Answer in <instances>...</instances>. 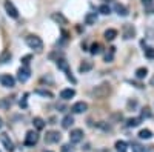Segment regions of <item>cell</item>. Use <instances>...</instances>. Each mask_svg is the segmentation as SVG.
I'll return each instance as SVG.
<instances>
[{
	"label": "cell",
	"instance_id": "6da1fadb",
	"mask_svg": "<svg viewBox=\"0 0 154 152\" xmlns=\"http://www.w3.org/2000/svg\"><path fill=\"white\" fill-rule=\"evenodd\" d=\"M25 43H26L31 49H35V51L43 49V42H42L40 37H37V35H26L25 37Z\"/></svg>",
	"mask_w": 154,
	"mask_h": 152
},
{
	"label": "cell",
	"instance_id": "7a4b0ae2",
	"mask_svg": "<svg viewBox=\"0 0 154 152\" xmlns=\"http://www.w3.org/2000/svg\"><path fill=\"white\" fill-rule=\"evenodd\" d=\"M109 92H111L109 85H100V86H97V88H94V89H93V94L97 98H105V97L109 95Z\"/></svg>",
	"mask_w": 154,
	"mask_h": 152
},
{
	"label": "cell",
	"instance_id": "3957f363",
	"mask_svg": "<svg viewBox=\"0 0 154 152\" xmlns=\"http://www.w3.org/2000/svg\"><path fill=\"white\" fill-rule=\"evenodd\" d=\"M37 142H38V134L37 132H34V131L26 132V137H25V146L32 148V146L37 145Z\"/></svg>",
	"mask_w": 154,
	"mask_h": 152
},
{
	"label": "cell",
	"instance_id": "277c9868",
	"mask_svg": "<svg viewBox=\"0 0 154 152\" xmlns=\"http://www.w3.org/2000/svg\"><path fill=\"white\" fill-rule=\"evenodd\" d=\"M60 138H62L60 132L49 131V132H46V135H45V143H48V145H51V143H59Z\"/></svg>",
	"mask_w": 154,
	"mask_h": 152
},
{
	"label": "cell",
	"instance_id": "5b68a950",
	"mask_svg": "<svg viewBox=\"0 0 154 152\" xmlns=\"http://www.w3.org/2000/svg\"><path fill=\"white\" fill-rule=\"evenodd\" d=\"M0 142H2V145H3V148L8 151V152H12V151H14L16 148H14V143H12L11 142V138H9V135L8 134H2V135H0Z\"/></svg>",
	"mask_w": 154,
	"mask_h": 152
},
{
	"label": "cell",
	"instance_id": "8992f818",
	"mask_svg": "<svg viewBox=\"0 0 154 152\" xmlns=\"http://www.w3.org/2000/svg\"><path fill=\"white\" fill-rule=\"evenodd\" d=\"M29 77H31V72H29V69H28L26 66H22V68L17 71V80H19V82L25 83Z\"/></svg>",
	"mask_w": 154,
	"mask_h": 152
},
{
	"label": "cell",
	"instance_id": "52a82bcc",
	"mask_svg": "<svg viewBox=\"0 0 154 152\" xmlns=\"http://www.w3.org/2000/svg\"><path fill=\"white\" fill-rule=\"evenodd\" d=\"M83 138V131L82 129H72L69 134V142L71 143H80Z\"/></svg>",
	"mask_w": 154,
	"mask_h": 152
},
{
	"label": "cell",
	"instance_id": "ba28073f",
	"mask_svg": "<svg viewBox=\"0 0 154 152\" xmlns=\"http://www.w3.org/2000/svg\"><path fill=\"white\" fill-rule=\"evenodd\" d=\"M0 83H2L3 88H14L16 80H14V77H11L9 74H3L2 77H0Z\"/></svg>",
	"mask_w": 154,
	"mask_h": 152
},
{
	"label": "cell",
	"instance_id": "9c48e42d",
	"mask_svg": "<svg viewBox=\"0 0 154 152\" xmlns=\"http://www.w3.org/2000/svg\"><path fill=\"white\" fill-rule=\"evenodd\" d=\"M5 9H6V14L9 17H12V19H17L19 17V11L16 9V6L12 5L9 0H6V2H5Z\"/></svg>",
	"mask_w": 154,
	"mask_h": 152
},
{
	"label": "cell",
	"instance_id": "30bf717a",
	"mask_svg": "<svg viewBox=\"0 0 154 152\" xmlns=\"http://www.w3.org/2000/svg\"><path fill=\"white\" fill-rule=\"evenodd\" d=\"M134 35H136V29H134L133 25H125L123 26V39L130 40V39H133Z\"/></svg>",
	"mask_w": 154,
	"mask_h": 152
},
{
	"label": "cell",
	"instance_id": "8fae6325",
	"mask_svg": "<svg viewBox=\"0 0 154 152\" xmlns=\"http://www.w3.org/2000/svg\"><path fill=\"white\" fill-rule=\"evenodd\" d=\"M86 109H88V105L85 103V101H77V103H74L72 108H71V111H72L74 114H82V112H85Z\"/></svg>",
	"mask_w": 154,
	"mask_h": 152
},
{
	"label": "cell",
	"instance_id": "7c38bea8",
	"mask_svg": "<svg viewBox=\"0 0 154 152\" xmlns=\"http://www.w3.org/2000/svg\"><path fill=\"white\" fill-rule=\"evenodd\" d=\"M56 65L59 69H62L63 72H69V65H68V61L65 58H57L56 60Z\"/></svg>",
	"mask_w": 154,
	"mask_h": 152
},
{
	"label": "cell",
	"instance_id": "4fadbf2b",
	"mask_svg": "<svg viewBox=\"0 0 154 152\" xmlns=\"http://www.w3.org/2000/svg\"><path fill=\"white\" fill-rule=\"evenodd\" d=\"M91 69H93V61H89V60H83V61L80 63V66H79V71H80L82 74L91 71Z\"/></svg>",
	"mask_w": 154,
	"mask_h": 152
},
{
	"label": "cell",
	"instance_id": "5bb4252c",
	"mask_svg": "<svg viewBox=\"0 0 154 152\" xmlns=\"http://www.w3.org/2000/svg\"><path fill=\"white\" fill-rule=\"evenodd\" d=\"M74 95H75V91L71 89V88H68V89H62V91H60V98H63V100H69V98H72Z\"/></svg>",
	"mask_w": 154,
	"mask_h": 152
},
{
	"label": "cell",
	"instance_id": "9a60e30c",
	"mask_svg": "<svg viewBox=\"0 0 154 152\" xmlns=\"http://www.w3.org/2000/svg\"><path fill=\"white\" fill-rule=\"evenodd\" d=\"M51 19H53L54 22H57V23H60V25H66V23H68L66 17L63 16L62 12H54V14L51 16Z\"/></svg>",
	"mask_w": 154,
	"mask_h": 152
},
{
	"label": "cell",
	"instance_id": "2e32d148",
	"mask_svg": "<svg viewBox=\"0 0 154 152\" xmlns=\"http://www.w3.org/2000/svg\"><path fill=\"white\" fill-rule=\"evenodd\" d=\"M72 124H74V118L71 115H65V117H63V120H62V128L63 129H69Z\"/></svg>",
	"mask_w": 154,
	"mask_h": 152
},
{
	"label": "cell",
	"instance_id": "e0dca14e",
	"mask_svg": "<svg viewBox=\"0 0 154 152\" xmlns=\"http://www.w3.org/2000/svg\"><path fill=\"white\" fill-rule=\"evenodd\" d=\"M114 9H116V12H117L119 16H122V17H126V16H128L126 6H123V5H120V3H116V5H114Z\"/></svg>",
	"mask_w": 154,
	"mask_h": 152
},
{
	"label": "cell",
	"instance_id": "ac0fdd59",
	"mask_svg": "<svg viewBox=\"0 0 154 152\" xmlns=\"http://www.w3.org/2000/svg\"><path fill=\"white\" fill-rule=\"evenodd\" d=\"M32 124H34V128H35L37 131H42V129L45 128V120L40 118V117H35V118L32 120Z\"/></svg>",
	"mask_w": 154,
	"mask_h": 152
},
{
	"label": "cell",
	"instance_id": "d6986e66",
	"mask_svg": "<svg viewBox=\"0 0 154 152\" xmlns=\"http://www.w3.org/2000/svg\"><path fill=\"white\" fill-rule=\"evenodd\" d=\"M97 20V14L96 12H88V14L85 16V23L86 25H94Z\"/></svg>",
	"mask_w": 154,
	"mask_h": 152
},
{
	"label": "cell",
	"instance_id": "ffe728a7",
	"mask_svg": "<svg viewBox=\"0 0 154 152\" xmlns=\"http://www.w3.org/2000/svg\"><path fill=\"white\" fill-rule=\"evenodd\" d=\"M103 35H105V39H106L108 42H112L116 37H117V31H116V29H106Z\"/></svg>",
	"mask_w": 154,
	"mask_h": 152
},
{
	"label": "cell",
	"instance_id": "44dd1931",
	"mask_svg": "<svg viewBox=\"0 0 154 152\" xmlns=\"http://www.w3.org/2000/svg\"><path fill=\"white\" fill-rule=\"evenodd\" d=\"M146 75H148V69H146V68H137V69H136V77H137L139 80L145 79Z\"/></svg>",
	"mask_w": 154,
	"mask_h": 152
},
{
	"label": "cell",
	"instance_id": "7402d4cb",
	"mask_svg": "<svg viewBox=\"0 0 154 152\" xmlns=\"http://www.w3.org/2000/svg\"><path fill=\"white\" fill-rule=\"evenodd\" d=\"M151 137H152V132L149 129H142L139 132V138H142V140H149Z\"/></svg>",
	"mask_w": 154,
	"mask_h": 152
},
{
	"label": "cell",
	"instance_id": "603a6c76",
	"mask_svg": "<svg viewBox=\"0 0 154 152\" xmlns=\"http://www.w3.org/2000/svg\"><path fill=\"white\" fill-rule=\"evenodd\" d=\"M9 60H11V52H9V49H5L0 54V63H8Z\"/></svg>",
	"mask_w": 154,
	"mask_h": 152
},
{
	"label": "cell",
	"instance_id": "cb8c5ba5",
	"mask_svg": "<svg viewBox=\"0 0 154 152\" xmlns=\"http://www.w3.org/2000/svg\"><path fill=\"white\" fill-rule=\"evenodd\" d=\"M140 123H142V118H130V120H126L128 128H136V126H139Z\"/></svg>",
	"mask_w": 154,
	"mask_h": 152
},
{
	"label": "cell",
	"instance_id": "d4e9b609",
	"mask_svg": "<svg viewBox=\"0 0 154 152\" xmlns=\"http://www.w3.org/2000/svg\"><path fill=\"white\" fill-rule=\"evenodd\" d=\"M34 92H35L37 95L45 97V98H53V92H51V91H46V89H35Z\"/></svg>",
	"mask_w": 154,
	"mask_h": 152
},
{
	"label": "cell",
	"instance_id": "484cf974",
	"mask_svg": "<svg viewBox=\"0 0 154 152\" xmlns=\"http://www.w3.org/2000/svg\"><path fill=\"white\" fill-rule=\"evenodd\" d=\"M89 52H91L93 55L100 54V52H102V46H100L99 43H93V45H91V48H89Z\"/></svg>",
	"mask_w": 154,
	"mask_h": 152
},
{
	"label": "cell",
	"instance_id": "4316f807",
	"mask_svg": "<svg viewBox=\"0 0 154 152\" xmlns=\"http://www.w3.org/2000/svg\"><path fill=\"white\" fill-rule=\"evenodd\" d=\"M116 149H117L119 152H126V143H125L123 140L116 142Z\"/></svg>",
	"mask_w": 154,
	"mask_h": 152
},
{
	"label": "cell",
	"instance_id": "83f0119b",
	"mask_svg": "<svg viewBox=\"0 0 154 152\" xmlns=\"http://www.w3.org/2000/svg\"><path fill=\"white\" fill-rule=\"evenodd\" d=\"M11 100L9 98H0V109H9Z\"/></svg>",
	"mask_w": 154,
	"mask_h": 152
},
{
	"label": "cell",
	"instance_id": "f1b7e54d",
	"mask_svg": "<svg viewBox=\"0 0 154 152\" xmlns=\"http://www.w3.org/2000/svg\"><path fill=\"white\" fill-rule=\"evenodd\" d=\"M99 12H100V14H103V16H108L111 12V8L108 5H100L99 6Z\"/></svg>",
	"mask_w": 154,
	"mask_h": 152
},
{
	"label": "cell",
	"instance_id": "f546056e",
	"mask_svg": "<svg viewBox=\"0 0 154 152\" xmlns=\"http://www.w3.org/2000/svg\"><path fill=\"white\" fill-rule=\"evenodd\" d=\"M133 152H146V148H143L139 143H133Z\"/></svg>",
	"mask_w": 154,
	"mask_h": 152
},
{
	"label": "cell",
	"instance_id": "4dcf8cb0",
	"mask_svg": "<svg viewBox=\"0 0 154 152\" xmlns=\"http://www.w3.org/2000/svg\"><path fill=\"white\" fill-rule=\"evenodd\" d=\"M145 57L149 60H154V48H146L145 49Z\"/></svg>",
	"mask_w": 154,
	"mask_h": 152
},
{
	"label": "cell",
	"instance_id": "1f68e13d",
	"mask_svg": "<svg viewBox=\"0 0 154 152\" xmlns=\"http://www.w3.org/2000/svg\"><path fill=\"white\" fill-rule=\"evenodd\" d=\"M31 60H32V55L29 54V55H25V57H22V60H20V61H22V65H23V66H28Z\"/></svg>",
	"mask_w": 154,
	"mask_h": 152
},
{
	"label": "cell",
	"instance_id": "d6a6232c",
	"mask_svg": "<svg viewBox=\"0 0 154 152\" xmlns=\"http://www.w3.org/2000/svg\"><path fill=\"white\" fill-rule=\"evenodd\" d=\"M148 117H151V111H149V108H143L142 109V117L140 118H148Z\"/></svg>",
	"mask_w": 154,
	"mask_h": 152
},
{
	"label": "cell",
	"instance_id": "836d02e7",
	"mask_svg": "<svg viewBox=\"0 0 154 152\" xmlns=\"http://www.w3.org/2000/svg\"><path fill=\"white\" fill-rule=\"evenodd\" d=\"M66 79H68L71 83H75V79H74V75L71 74V71H69V72H66Z\"/></svg>",
	"mask_w": 154,
	"mask_h": 152
},
{
	"label": "cell",
	"instance_id": "e575fe53",
	"mask_svg": "<svg viewBox=\"0 0 154 152\" xmlns=\"http://www.w3.org/2000/svg\"><path fill=\"white\" fill-rule=\"evenodd\" d=\"M25 98H26V95H25V97H23V98H22V100L19 101L20 108H26V106H28V105H26V100H25Z\"/></svg>",
	"mask_w": 154,
	"mask_h": 152
},
{
	"label": "cell",
	"instance_id": "d590c367",
	"mask_svg": "<svg viewBox=\"0 0 154 152\" xmlns=\"http://www.w3.org/2000/svg\"><path fill=\"white\" fill-rule=\"evenodd\" d=\"M71 151V146L69 145H63L62 146V152H69Z\"/></svg>",
	"mask_w": 154,
	"mask_h": 152
},
{
	"label": "cell",
	"instance_id": "8d00e7d4",
	"mask_svg": "<svg viewBox=\"0 0 154 152\" xmlns=\"http://www.w3.org/2000/svg\"><path fill=\"white\" fill-rule=\"evenodd\" d=\"M152 2H154V0H142V3H143L145 6H151Z\"/></svg>",
	"mask_w": 154,
	"mask_h": 152
},
{
	"label": "cell",
	"instance_id": "74e56055",
	"mask_svg": "<svg viewBox=\"0 0 154 152\" xmlns=\"http://www.w3.org/2000/svg\"><path fill=\"white\" fill-rule=\"evenodd\" d=\"M146 152H154V146H146Z\"/></svg>",
	"mask_w": 154,
	"mask_h": 152
},
{
	"label": "cell",
	"instance_id": "f35d334b",
	"mask_svg": "<svg viewBox=\"0 0 154 152\" xmlns=\"http://www.w3.org/2000/svg\"><path fill=\"white\" fill-rule=\"evenodd\" d=\"M2 126H3V121H2V118H0V129H2Z\"/></svg>",
	"mask_w": 154,
	"mask_h": 152
},
{
	"label": "cell",
	"instance_id": "ab89813d",
	"mask_svg": "<svg viewBox=\"0 0 154 152\" xmlns=\"http://www.w3.org/2000/svg\"><path fill=\"white\" fill-rule=\"evenodd\" d=\"M151 86H154V77L151 79Z\"/></svg>",
	"mask_w": 154,
	"mask_h": 152
},
{
	"label": "cell",
	"instance_id": "60d3db41",
	"mask_svg": "<svg viewBox=\"0 0 154 152\" xmlns=\"http://www.w3.org/2000/svg\"><path fill=\"white\" fill-rule=\"evenodd\" d=\"M105 2H112V0H105Z\"/></svg>",
	"mask_w": 154,
	"mask_h": 152
}]
</instances>
